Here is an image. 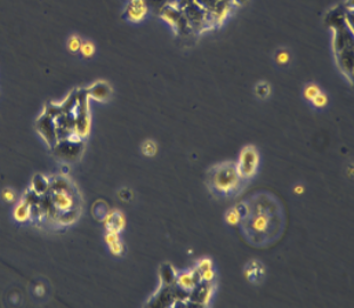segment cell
<instances>
[{"label":"cell","mask_w":354,"mask_h":308,"mask_svg":"<svg viewBox=\"0 0 354 308\" xmlns=\"http://www.w3.org/2000/svg\"><path fill=\"white\" fill-rule=\"evenodd\" d=\"M275 61L279 65H286L290 62V54L287 49H280V51L275 54Z\"/></svg>","instance_id":"cell-24"},{"label":"cell","mask_w":354,"mask_h":308,"mask_svg":"<svg viewBox=\"0 0 354 308\" xmlns=\"http://www.w3.org/2000/svg\"><path fill=\"white\" fill-rule=\"evenodd\" d=\"M81 43H83V40H81L78 35H76V34L71 35V37L67 39V42H66L67 51H69L70 53L79 52L80 47H81Z\"/></svg>","instance_id":"cell-21"},{"label":"cell","mask_w":354,"mask_h":308,"mask_svg":"<svg viewBox=\"0 0 354 308\" xmlns=\"http://www.w3.org/2000/svg\"><path fill=\"white\" fill-rule=\"evenodd\" d=\"M25 202L28 203V205H30V206L37 205V203L39 202V197H38V194H37V193H34V192L29 193L28 196H26V200H25Z\"/></svg>","instance_id":"cell-28"},{"label":"cell","mask_w":354,"mask_h":308,"mask_svg":"<svg viewBox=\"0 0 354 308\" xmlns=\"http://www.w3.org/2000/svg\"><path fill=\"white\" fill-rule=\"evenodd\" d=\"M95 51H96V48H95V45L89 42V40H85V42L81 43V47H80V53L81 55L86 58H89L94 56Z\"/></svg>","instance_id":"cell-18"},{"label":"cell","mask_w":354,"mask_h":308,"mask_svg":"<svg viewBox=\"0 0 354 308\" xmlns=\"http://www.w3.org/2000/svg\"><path fill=\"white\" fill-rule=\"evenodd\" d=\"M140 151H142L143 156L152 158L157 154L158 151V145L157 143L154 142L152 139H148L145 140V142L142 144V146H140Z\"/></svg>","instance_id":"cell-17"},{"label":"cell","mask_w":354,"mask_h":308,"mask_svg":"<svg viewBox=\"0 0 354 308\" xmlns=\"http://www.w3.org/2000/svg\"><path fill=\"white\" fill-rule=\"evenodd\" d=\"M177 284L185 291H192L197 285L196 274L192 272H183L177 278Z\"/></svg>","instance_id":"cell-12"},{"label":"cell","mask_w":354,"mask_h":308,"mask_svg":"<svg viewBox=\"0 0 354 308\" xmlns=\"http://www.w3.org/2000/svg\"><path fill=\"white\" fill-rule=\"evenodd\" d=\"M240 214L239 230L249 246L264 249L285 234L287 215L284 203L270 191H256L235 205Z\"/></svg>","instance_id":"cell-1"},{"label":"cell","mask_w":354,"mask_h":308,"mask_svg":"<svg viewBox=\"0 0 354 308\" xmlns=\"http://www.w3.org/2000/svg\"><path fill=\"white\" fill-rule=\"evenodd\" d=\"M54 149H55L57 156L63 158V159L74 160L75 158L79 156L81 146L80 144L75 142V140L66 139L56 143L55 146H54Z\"/></svg>","instance_id":"cell-7"},{"label":"cell","mask_w":354,"mask_h":308,"mask_svg":"<svg viewBox=\"0 0 354 308\" xmlns=\"http://www.w3.org/2000/svg\"><path fill=\"white\" fill-rule=\"evenodd\" d=\"M163 20L167 21L170 25L174 26L175 29H182L184 24V17L181 13L172 7L163 8L162 13Z\"/></svg>","instance_id":"cell-11"},{"label":"cell","mask_w":354,"mask_h":308,"mask_svg":"<svg viewBox=\"0 0 354 308\" xmlns=\"http://www.w3.org/2000/svg\"><path fill=\"white\" fill-rule=\"evenodd\" d=\"M51 200L54 208H56L60 212L70 210L74 207V201L67 192H53Z\"/></svg>","instance_id":"cell-8"},{"label":"cell","mask_w":354,"mask_h":308,"mask_svg":"<svg viewBox=\"0 0 354 308\" xmlns=\"http://www.w3.org/2000/svg\"><path fill=\"white\" fill-rule=\"evenodd\" d=\"M76 217H77V210L70 209V210L60 212V215H58L57 219L60 220L61 223H63V224H67V223H71V221H74L76 219Z\"/></svg>","instance_id":"cell-22"},{"label":"cell","mask_w":354,"mask_h":308,"mask_svg":"<svg viewBox=\"0 0 354 308\" xmlns=\"http://www.w3.org/2000/svg\"><path fill=\"white\" fill-rule=\"evenodd\" d=\"M210 268H213V261L209 259V258H202L201 260H199L197 265V270L199 271V273Z\"/></svg>","instance_id":"cell-26"},{"label":"cell","mask_w":354,"mask_h":308,"mask_svg":"<svg viewBox=\"0 0 354 308\" xmlns=\"http://www.w3.org/2000/svg\"><path fill=\"white\" fill-rule=\"evenodd\" d=\"M51 189L53 192H67L70 191V185L66 182L65 179L63 178H57L56 180H54V183L51 185Z\"/></svg>","instance_id":"cell-19"},{"label":"cell","mask_w":354,"mask_h":308,"mask_svg":"<svg viewBox=\"0 0 354 308\" xmlns=\"http://www.w3.org/2000/svg\"><path fill=\"white\" fill-rule=\"evenodd\" d=\"M148 12L149 6L145 0H128L124 17L127 21L133 22V23H138V22L144 20Z\"/></svg>","instance_id":"cell-5"},{"label":"cell","mask_w":354,"mask_h":308,"mask_svg":"<svg viewBox=\"0 0 354 308\" xmlns=\"http://www.w3.org/2000/svg\"><path fill=\"white\" fill-rule=\"evenodd\" d=\"M206 186L219 199H233L240 196L248 182L239 175L233 161H223L211 166L206 174Z\"/></svg>","instance_id":"cell-2"},{"label":"cell","mask_w":354,"mask_h":308,"mask_svg":"<svg viewBox=\"0 0 354 308\" xmlns=\"http://www.w3.org/2000/svg\"><path fill=\"white\" fill-rule=\"evenodd\" d=\"M107 243L110 247V250L113 255L119 256L124 250V246H122L120 239L118 237V233L109 232L107 235Z\"/></svg>","instance_id":"cell-13"},{"label":"cell","mask_w":354,"mask_h":308,"mask_svg":"<svg viewBox=\"0 0 354 308\" xmlns=\"http://www.w3.org/2000/svg\"><path fill=\"white\" fill-rule=\"evenodd\" d=\"M32 188H33V192L37 193L38 196L46 193L49 188L48 180L42 175L34 176L32 180Z\"/></svg>","instance_id":"cell-14"},{"label":"cell","mask_w":354,"mask_h":308,"mask_svg":"<svg viewBox=\"0 0 354 308\" xmlns=\"http://www.w3.org/2000/svg\"><path fill=\"white\" fill-rule=\"evenodd\" d=\"M232 2L234 4H237V5H244V4H246L248 0H232Z\"/></svg>","instance_id":"cell-30"},{"label":"cell","mask_w":354,"mask_h":308,"mask_svg":"<svg viewBox=\"0 0 354 308\" xmlns=\"http://www.w3.org/2000/svg\"><path fill=\"white\" fill-rule=\"evenodd\" d=\"M214 278H215V273L214 271H213V268L203 271L200 273V279L202 281H205V282H211V281L214 280Z\"/></svg>","instance_id":"cell-27"},{"label":"cell","mask_w":354,"mask_h":308,"mask_svg":"<svg viewBox=\"0 0 354 308\" xmlns=\"http://www.w3.org/2000/svg\"><path fill=\"white\" fill-rule=\"evenodd\" d=\"M260 164L261 158L258 149L254 145H246L240 151L239 159L235 165H237L238 173L241 178L249 182L257 175Z\"/></svg>","instance_id":"cell-3"},{"label":"cell","mask_w":354,"mask_h":308,"mask_svg":"<svg viewBox=\"0 0 354 308\" xmlns=\"http://www.w3.org/2000/svg\"><path fill=\"white\" fill-rule=\"evenodd\" d=\"M107 226L109 232L119 234L120 230L125 227V217L122 216L121 212L118 211L109 212L107 217Z\"/></svg>","instance_id":"cell-10"},{"label":"cell","mask_w":354,"mask_h":308,"mask_svg":"<svg viewBox=\"0 0 354 308\" xmlns=\"http://www.w3.org/2000/svg\"><path fill=\"white\" fill-rule=\"evenodd\" d=\"M3 198L4 200L6 202H13L15 200V194L11 189H5V191L3 192Z\"/></svg>","instance_id":"cell-29"},{"label":"cell","mask_w":354,"mask_h":308,"mask_svg":"<svg viewBox=\"0 0 354 308\" xmlns=\"http://www.w3.org/2000/svg\"><path fill=\"white\" fill-rule=\"evenodd\" d=\"M311 102L315 107L321 108V107H325L327 105V103H328V97L326 96V94L320 92L314 98L312 99Z\"/></svg>","instance_id":"cell-25"},{"label":"cell","mask_w":354,"mask_h":308,"mask_svg":"<svg viewBox=\"0 0 354 308\" xmlns=\"http://www.w3.org/2000/svg\"><path fill=\"white\" fill-rule=\"evenodd\" d=\"M255 94L260 98H266L271 94V87L266 81H261L255 86Z\"/></svg>","instance_id":"cell-20"},{"label":"cell","mask_w":354,"mask_h":308,"mask_svg":"<svg viewBox=\"0 0 354 308\" xmlns=\"http://www.w3.org/2000/svg\"><path fill=\"white\" fill-rule=\"evenodd\" d=\"M31 215V206L28 205L25 201L20 203L19 206L15 208L14 210V217L16 220L24 221L30 217Z\"/></svg>","instance_id":"cell-15"},{"label":"cell","mask_w":354,"mask_h":308,"mask_svg":"<svg viewBox=\"0 0 354 308\" xmlns=\"http://www.w3.org/2000/svg\"><path fill=\"white\" fill-rule=\"evenodd\" d=\"M320 92L321 90L316 85L311 84V85L306 86L305 89H304V97H305L307 101H312V99L314 98Z\"/></svg>","instance_id":"cell-23"},{"label":"cell","mask_w":354,"mask_h":308,"mask_svg":"<svg viewBox=\"0 0 354 308\" xmlns=\"http://www.w3.org/2000/svg\"><path fill=\"white\" fill-rule=\"evenodd\" d=\"M38 129L40 134L44 136V138L51 147H54L57 143L56 127L54 124L53 118L51 115H44L38 121Z\"/></svg>","instance_id":"cell-6"},{"label":"cell","mask_w":354,"mask_h":308,"mask_svg":"<svg viewBox=\"0 0 354 308\" xmlns=\"http://www.w3.org/2000/svg\"><path fill=\"white\" fill-rule=\"evenodd\" d=\"M225 223L230 226H237L240 221V214L237 209V207H232L226 210L224 215Z\"/></svg>","instance_id":"cell-16"},{"label":"cell","mask_w":354,"mask_h":308,"mask_svg":"<svg viewBox=\"0 0 354 308\" xmlns=\"http://www.w3.org/2000/svg\"><path fill=\"white\" fill-rule=\"evenodd\" d=\"M87 94L90 97L96 101H107L111 96V88L107 83H96L87 90Z\"/></svg>","instance_id":"cell-9"},{"label":"cell","mask_w":354,"mask_h":308,"mask_svg":"<svg viewBox=\"0 0 354 308\" xmlns=\"http://www.w3.org/2000/svg\"><path fill=\"white\" fill-rule=\"evenodd\" d=\"M243 275L249 283L260 285L266 276V267L261 260L252 259L243 267Z\"/></svg>","instance_id":"cell-4"}]
</instances>
